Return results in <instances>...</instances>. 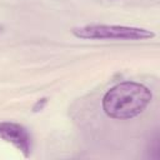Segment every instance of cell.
Segmentation results:
<instances>
[{
  "label": "cell",
  "instance_id": "cell-1",
  "mask_svg": "<svg viewBox=\"0 0 160 160\" xmlns=\"http://www.w3.org/2000/svg\"><path fill=\"white\" fill-rule=\"evenodd\" d=\"M151 98V91L145 85L124 81L106 91L102 98V109L112 119H131L146 109Z\"/></svg>",
  "mask_w": 160,
  "mask_h": 160
},
{
  "label": "cell",
  "instance_id": "cell-3",
  "mask_svg": "<svg viewBox=\"0 0 160 160\" xmlns=\"http://www.w3.org/2000/svg\"><path fill=\"white\" fill-rule=\"evenodd\" d=\"M0 139L6 142L12 144L18 150H20L25 156L30 155L31 140L28 130L16 122L12 121H1L0 122Z\"/></svg>",
  "mask_w": 160,
  "mask_h": 160
},
{
  "label": "cell",
  "instance_id": "cell-2",
  "mask_svg": "<svg viewBox=\"0 0 160 160\" xmlns=\"http://www.w3.org/2000/svg\"><path fill=\"white\" fill-rule=\"evenodd\" d=\"M72 34L79 39L86 40H146L155 36L152 31L141 28L102 24L75 28Z\"/></svg>",
  "mask_w": 160,
  "mask_h": 160
}]
</instances>
